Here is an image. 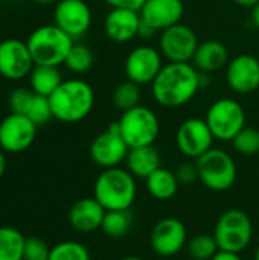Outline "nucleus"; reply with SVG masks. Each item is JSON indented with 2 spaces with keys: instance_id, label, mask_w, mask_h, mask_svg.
I'll list each match as a JSON object with an SVG mask.
<instances>
[{
  "instance_id": "1",
  "label": "nucleus",
  "mask_w": 259,
  "mask_h": 260,
  "mask_svg": "<svg viewBox=\"0 0 259 260\" xmlns=\"http://www.w3.org/2000/svg\"><path fill=\"white\" fill-rule=\"evenodd\" d=\"M202 88V72L192 62H166L151 82V96L163 108H180Z\"/></svg>"
},
{
  "instance_id": "2",
  "label": "nucleus",
  "mask_w": 259,
  "mask_h": 260,
  "mask_svg": "<svg viewBox=\"0 0 259 260\" xmlns=\"http://www.w3.org/2000/svg\"><path fill=\"white\" fill-rule=\"evenodd\" d=\"M53 119L63 123H78L84 120L95 107V91L81 78L64 79L49 96Z\"/></svg>"
},
{
  "instance_id": "3",
  "label": "nucleus",
  "mask_w": 259,
  "mask_h": 260,
  "mask_svg": "<svg viewBox=\"0 0 259 260\" xmlns=\"http://www.w3.org/2000/svg\"><path fill=\"white\" fill-rule=\"evenodd\" d=\"M136 195V177L121 166L102 169L93 186V198L105 210H130Z\"/></svg>"
},
{
  "instance_id": "4",
  "label": "nucleus",
  "mask_w": 259,
  "mask_h": 260,
  "mask_svg": "<svg viewBox=\"0 0 259 260\" xmlns=\"http://www.w3.org/2000/svg\"><path fill=\"white\" fill-rule=\"evenodd\" d=\"M26 44L35 64L60 67L66 62L75 40L53 23L32 30L26 40Z\"/></svg>"
},
{
  "instance_id": "5",
  "label": "nucleus",
  "mask_w": 259,
  "mask_h": 260,
  "mask_svg": "<svg viewBox=\"0 0 259 260\" xmlns=\"http://www.w3.org/2000/svg\"><path fill=\"white\" fill-rule=\"evenodd\" d=\"M119 131L130 149L154 145L160 134V119L154 110L147 105H137L121 113L116 120Z\"/></svg>"
},
{
  "instance_id": "6",
  "label": "nucleus",
  "mask_w": 259,
  "mask_h": 260,
  "mask_svg": "<svg viewBox=\"0 0 259 260\" xmlns=\"http://www.w3.org/2000/svg\"><path fill=\"white\" fill-rule=\"evenodd\" d=\"M195 165L198 181L212 192H226L237 181V163L234 157L221 148L209 149L195 160Z\"/></svg>"
},
{
  "instance_id": "7",
  "label": "nucleus",
  "mask_w": 259,
  "mask_h": 260,
  "mask_svg": "<svg viewBox=\"0 0 259 260\" xmlns=\"http://www.w3.org/2000/svg\"><path fill=\"white\" fill-rule=\"evenodd\" d=\"M215 140L232 142L246 126L247 114L243 104L234 98H221L212 102L205 116Z\"/></svg>"
},
{
  "instance_id": "8",
  "label": "nucleus",
  "mask_w": 259,
  "mask_h": 260,
  "mask_svg": "<svg viewBox=\"0 0 259 260\" xmlns=\"http://www.w3.org/2000/svg\"><path fill=\"white\" fill-rule=\"evenodd\" d=\"M214 238L220 250L241 254L253 238V225L249 215L240 209L226 210L215 224Z\"/></svg>"
},
{
  "instance_id": "9",
  "label": "nucleus",
  "mask_w": 259,
  "mask_h": 260,
  "mask_svg": "<svg viewBox=\"0 0 259 260\" xmlns=\"http://www.w3.org/2000/svg\"><path fill=\"white\" fill-rule=\"evenodd\" d=\"M200 41L195 30L177 23L159 34V50L168 62H192Z\"/></svg>"
},
{
  "instance_id": "10",
  "label": "nucleus",
  "mask_w": 259,
  "mask_h": 260,
  "mask_svg": "<svg viewBox=\"0 0 259 260\" xmlns=\"http://www.w3.org/2000/svg\"><path fill=\"white\" fill-rule=\"evenodd\" d=\"M128 151L130 148L121 136L118 122L110 123L90 145V157L93 163L102 169L121 166L127 160Z\"/></svg>"
},
{
  "instance_id": "11",
  "label": "nucleus",
  "mask_w": 259,
  "mask_h": 260,
  "mask_svg": "<svg viewBox=\"0 0 259 260\" xmlns=\"http://www.w3.org/2000/svg\"><path fill=\"white\" fill-rule=\"evenodd\" d=\"M215 137L205 119L189 117L180 123L176 133V145L182 155L197 160L214 148Z\"/></svg>"
},
{
  "instance_id": "12",
  "label": "nucleus",
  "mask_w": 259,
  "mask_h": 260,
  "mask_svg": "<svg viewBox=\"0 0 259 260\" xmlns=\"http://www.w3.org/2000/svg\"><path fill=\"white\" fill-rule=\"evenodd\" d=\"M163 55L159 49L150 44H140L134 47L125 58L124 62V72L127 75V79L136 82L137 85H151V82L156 79L163 62Z\"/></svg>"
},
{
  "instance_id": "13",
  "label": "nucleus",
  "mask_w": 259,
  "mask_h": 260,
  "mask_svg": "<svg viewBox=\"0 0 259 260\" xmlns=\"http://www.w3.org/2000/svg\"><path fill=\"white\" fill-rule=\"evenodd\" d=\"M37 128L38 126L23 114H8L0 122V148L9 154L26 151L37 137Z\"/></svg>"
},
{
  "instance_id": "14",
  "label": "nucleus",
  "mask_w": 259,
  "mask_h": 260,
  "mask_svg": "<svg viewBox=\"0 0 259 260\" xmlns=\"http://www.w3.org/2000/svg\"><path fill=\"white\" fill-rule=\"evenodd\" d=\"M53 21L60 29L76 40L85 35L92 27L93 14L85 0H60L53 9Z\"/></svg>"
},
{
  "instance_id": "15",
  "label": "nucleus",
  "mask_w": 259,
  "mask_h": 260,
  "mask_svg": "<svg viewBox=\"0 0 259 260\" xmlns=\"http://www.w3.org/2000/svg\"><path fill=\"white\" fill-rule=\"evenodd\" d=\"M150 244L153 251L160 257H172L179 254L188 244L185 224L177 218L160 219L151 230Z\"/></svg>"
},
{
  "instance_id": "16",
  "label": "nucleus",
  "mask_w": 259,
  "mask_h": 260,
  "mask_svg": "<svg viewBox=\"0 0 259 260\" xmlns=\"http://www.w3.org/2000/svg\"><path fill=\"white\" fill-rule=\"evenodd\" d=\"M35 62L26 41L8 38L0 43V76L18 81L31 75Z\"/></svg>"
},
{
  "instance_id": "17",
  "label": "nucleus",
  "mask_w": 259,
  "mask_h": 260,
  "mask_svg": "<svg viewBox=\"0 0 259 260\" xmlns=\"http://www.w3.org/2000/svg\"><path fill=\"white\" fill-rule=\"evenodd\" d=\"M227 87L237 94H252L259 88V59L255 55L241 53L226 66Z\"/></svg>"
},
{
  "instance_id": "18",
  "label": "nucleus",
  "mask_w": 259,
  "mask_h": 260,
  "mask_svg": "<svg viewBox=\"0 0 259 260\" xmlns=\"http://www.w3.org/2000/svg\"><path fill=\"white\" fill-rule=\"evenodd\" d=\"M140 21L142 18L139 11L110 8V11L104 18V32L107 38L113 43L118 44L130 43L134 38H137Z\"/></svg>"
},
{
  "instance_id": "19",
  "label": "nucleus",
  "mask_w": 259,
  "mask_h": 260,
  "mask_svg": "<svg viewBox=\"0 0 259 260\" xmlns=\"http://www.w3.org/2000/svg\"><path fill=\"white\" fill-rule=\"evenodd\" d=\"M142 21L154 27L159 34L177 23L185 15L183 0H147L139 11Z\"/></svg>"
},
{
  "instance_id": "20",
  "label": "nucleus",
  "mask_w": 259,
  "mask_h": 260,
  "mask_svg": "<svg viewBox=\"0 0 259 260\" xmlns=\"http://www.w3.org/2000/svg\"><path fill=\"white\" fill-rule=\"evenodd\" d=\"M105 209L95 198H81L69 210V222L79 233H92L101 229Z\"/></svg>"
},
{
  "instance_id": "21",
  "label": "nucleus",
  "mask_w": 259,
  "mask_h": 260,
  "mask_svg": "<svg viewBox=\"0 0 259 260\" xmlns=\"http://www.w3.org/2000/svg\"><path fill=\"white\" fill-rule=\"evenodd\" d=\"M229 50L218 40H206L198 44L197 52L192 58V64L202 73H217L221 69H226L229 64Z\"/></svg>"
},
{
  "instance_id": "22",
  "label": "nucleus",
  "mask_w": 259,
  "mask_h": 260,
  "mask_svg": "<svg viewBox=\"0 0 259 260\" xmlns=\"http://www.w3.org/2000/svg\"><path fill=\"white\" fill-rule=\"evenodd\" d=\"M125 165L133 177L147 180L154 171L162 168V155L154 145L133 148L128 151Z\"/></svg>"
},
{
  "instance_id": "23",
  "label": "nucleus",
  "mask_w": 259,
  "mask_h": 260,
  "mask_svg": "<svg viewBox=\"0 0 259 260\" xmlns=\"http://www.w3.org/2000/svg\"><path fill=\"white\" fill-rule=\"evenodd\" d=\"M147 189L150 192V195L159 201H168L172 197H176V193L179 192L180 183L176 177V172L166 169V168H159L157 171H154L147 180Z\"/></svg>"
},
{
  "instance_id": "24",
  "label": "nucleus",
  "mask_w": 259,
  "mask_h": 260,
  "mask_svg": "<svg viewBox=\"0 0 259 260\" xmlns=\"http://www.w3.org/2000/svg\"><path fill=\"white\" fill-rule=\"evenodd\" d=\"M63 75L58 67L55 66H41L35 64L31 75H29V84L31 90L41 96H50L63 82Z\"/></svg>"
},
{
  "instance_id": "25",
  "label": "nucleus",
  "mask_w": 259,
  "mask_h": 260,
  "mask_svg": "<svg viewBox=\"0 0 259 260\" xmlns=\"http://www.w3.org/2000/svg\"><path fill=\"white\" fill-rule=\"evenodd\" d=\"M133 227V215L130 210H107L101 230L110 239L125 238Z\"/></svg>"
},
{
  "instance_id": "26",
  "label": "nucleus",
  "mask_w": 259,
  "mask_h": 260,
  "mask_svg": "<svg viewBox=\"0 0 259 260\" xmlns=\"http://www.w3.org/2000/svg\"><path fill=\"white\" fill-rule=\"evenodd\" d=\"M24 236L14 227H0V260H23Z\"/></svg>"
},
{
  "instance_id": "27",
  "label": "nucleus",
  "mask_w": 259,
  "mask_h": 260,
  "mask_svg": "<svg viewBox=\"0 0 259 260\" xmlns=\"http://www.w3.org/2000/svg\"><path fill=\"white\" fill-rule=\"evenodd\" d=\"M140 99H142L140 85H137L130 79L119 82L111 94V102L121 113L140 105Z\"/></svg>"
},
{
  "instance_id": "28",
  "label": "nucleus",
  "mask_w": 259,
  "mask_h": 260,
  "mask_svg": "<svg viewBox=\"0 0 259 260\" xmlns=\"http://www.w3.org/2000/svg\"><path fill=\"white\" fill-rule=\"evenodd\" d=\"M93 62H95V55L92 49L82 43H75L66 58L64 66L70 72L76 75H82V73H87L93 67Z\"/></svg>"
},
{
  "instance_id": "29",
  "label": "nucleus",
  "mask_w": 259,
  "mask_h": 260,
  "mask_svg": "<svg viewBox=\"0 0 259 260\" xmlns=\"http://www.w3.org/2000/svg\"><path fill=\"white\" fill-rule=\"evenodd\" d=\"M188 254L192 260H211L218 251L214 235H197L186 244Z\"/></svg>"
},
{
  "instance_id": "30",
  "label": "nucleus",
  "mask_w": 259,
  "mask_h": 260,
  "mask_svg": "<svg viewBox=\"0 0 259 260\" xmlns=\"http://www.w3.org/2000/svg\"><path fill=\"white\" fill-rule=\"evenodd\" d=\"M49 260H92L85 245L76 241H63L50 248Z\"/></svg>"
},
{
  "instance_id": "31",
  "label": "nucleus",
  "mask_w": 259,
  "mask_h": 260,
  "mask_svg": "<svg viewBox=\"0 0 259 260\" xmlns=\"http://www.w3.org/2000/svg\"><path fill=\"white\" fill-rule=\"evenodd\" d=\"M23 116L29 117L37 126L46 125L50 119H53L49 98L34 93L32 98H31V101H29V104H27V107H26V111H24Z\"/></svg>"
},
{
  "instance_id": "32",
  "label": "nucleus",
  "mask_w": 259,
  "mask_h": 260,
  "mask_svg": "<svg viewBox=\"0 0 259 260\" xmlns=\"http://www.w3.org/2000/svg\"><path fill=\"white\" fill-rule=\"evenodd\" d=\"M234 149L246 157L259 154V129L253 126H244L232 140Z\"/></svg>"
},
{
  "instance_id": "33",
  "label": "nucleus",
  "mask_w": 259,
  "mask_h": 260,
  "mask_svg": "<svg viewBox=\"0 0 259 260\" xmlns=\"http://www.w3.org/2000/svg\"><path fill=\"white\" fill-rule=\"evenodd\" d=\"M49 254L50 248L43 239L37 236L24 239L23 260H49Z\"/></svg>"
},
{
  "instance_id": "34",
  "label": "nucleus",
  "mask_w": 259,
  "mask_h": 260,
  "mask_svg": "<svg viewBox=\"0 0 259 260\" xmlns=\"http://www.w3.org/2000/svg\"><path fill=\"white\" fill-rule=\"evenodd\" d=\"M34 91L31 88H24V87H18L15 88L11 94H9V108H11V113H17V114H24L26 111V107L32 98Z\"/></svg>"
},
{
  "instance_id": "35",
  "label": "nucleus",
  "mask_w": 259,
  "mask_h": 260,
  "mask_svg": "<svg viewBox=\"0 0 259 260\" xmlns=\"http://www.w3.org/2000/svg\"><path fill=\"white\" fill-rule=\"evenodd\" d=\"M176 177L179 180L180 184L183 186H191L194 184L197 180H198V171H197V165L195 161H186V163H182L177 171H176Z\"/></svg>"
},
{
  "instance_id": "36",
  "label": "nucleus",
  "mask_w": 259,
  "mask_h": 260,
  "mask_svg": "<svg viewBox=\"0 0 259 260\" xmlns=\"http://www.w3.org/2000/svg\"><path fill=\"white\" fill-rule=\"evenodd\" d=\"M110 8H124V9H133L140 11V8L145 5L147 0H104Z\"/></svg>"
},
{
  "instance_id": "37",
  "label": "nucleus",
  "mask_w": 259,
  "mask_h": 260,
  "mask_svg": "<svg viewBox=\"0 0 259 260\" xmlns=\"http://www.w3.org/2000/svg\"><path fill=\"white\" fill-rule=\"evenodd\" d=\"M157 34H159V32H157L154 27H151V26H150V24H147L145 21H140V27H139V35H137V38H142V40H151V38H154Z\"/></svg>"
},
{
  "instance_id": "38",
  "label": "nucleus",
  "mask_w": 259,
  "mask_h": 260,
  "mask_svg": "<svg viewBox=\"0 0 259 260\" xmlns=\"http://www.w3.org/2000/svg\"><path fill=\"white\" fill-rule=\"evenodd\" d=\"M211 260H243L238 253H232V251H224L220 250Z\"/></svg>"
},
{
  "instance_id": "39",
  "label": "nucleus",
  "mask_w": 259,
  "mask_h": 260,
  "mask_svg": "<svg viewBox=\"0 0 259 260\" xmlns=\"http://www.w3.org/2000/svg\"><path fill=\"white\" fill-rule=\"evenodd\" d=\"M250 20H252V24L259 30V2L252 8V12H250Z\"/></svg>"
},
{
  "instance_id": "40",
  "label": "nucleus",
  "mask_w": 259,
  "mask_h": 260,
  "mask_svg": "<svg viewBox=\"0 0 259 260\" xmlns=\"http://www.w3.org/2000/svg\"><path fill=\"white\" fill-rule=\"evenodd\" d=\"M231 2H234L235 5H238V6H243V8H253L256 3H258L259 0H231Z\"/></svg>"
},
{
  "instance_id": "41",
  "label": "nucleus",
  "mask_w": 259,
  "mask_h": 260,
  "mask_svg": "<svg viewBox=\"0 0 259 260\" xmlns=\"http://www.w3.org/2000/svg\"><path fill=\"white\" fill-rule=\"evenodd\" d=\"M5 171H6V157H5V151L0 148V178L3 177Z\"/></svg>"
},
{
  "instance_id": "42",
  "label": "nucleus",
  "mask_w": 259,
  "mask_h": 260,
  "mask_svg": "<svg viewBox=\"0 0 259 260\" xmlns=\"http://www.w3.org/2000/svg\"><path fill=\"white\" fill-rule=\"evenodd\" d=\"M35 3H40V5H50V3H56L60 0H32Z\"/></svg>"
},
{
  "instance_id": "43",
  "label": "nucleus",
  "mask_w": 259,
  "mask_h": 260,
  "mask_svg": "<svg viewBox=\"0 0 259 260\" xmlns=\"http://www.w3.org/2000/svg\"><path fill=\"white\" fill-rule=\"evenodd\" d=\"M121 260H143V259H140V257H136V256H128V257H124V259H121Z\"/></svg>"
},
{
  "instance_id": "44",
  "label": "nucleus",
  "mask_w": 259,
  "mask_h": 260,
  "mask_svg": "<svg viewBox=\"0 0 259 260\" xmlns=\"http://www.w3.org/2000/svg\"><path fill=\"white\" fill-rule=\"evenodd\" d=\"M255 260H259V247L258 250H256V253H255Z\"/></svg>"
},
{
  "instance_id": "45",
  "label": "nucleus",
  "mask_w": 259,
  "mask_h": 260,
  "mask_svg": "<svg viewBox=\"0 0 259 260\" xmlns=\"http://www.w3.org/2000/svg\"><path fill=\"white\" fill-rule=\"evenodd\" d=\"M191 260H192V259H191Z\"/></svg>"
}]
</instances>
